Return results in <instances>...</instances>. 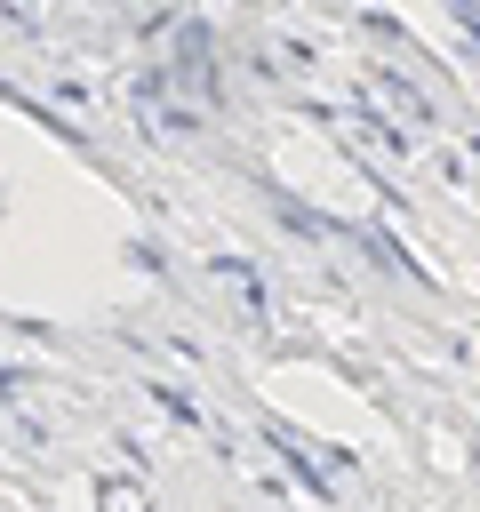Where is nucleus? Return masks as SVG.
<instances>
[]
</instances>
